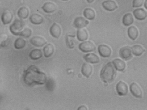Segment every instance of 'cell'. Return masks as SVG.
<instances>
[{
  "label": "cell",
  "instance_id": "9",
  "mask_svg": "<svg viewBox=\"0 0 147 110\" xmlns=\"http://www.w3.org/2000/svg\"><path fill=\"white\" fill-rule=\"evenodd\" d=\"M98 50L100 55L103 57H109L111 53V50L110 48L105 44H101L98 46Z\"/></svg>",
  "mask_w": 147,
  "mask_h": 110
},
{
  "label": "cell",
  "instance_id": "26",
  "mask_svg": "<svg viewBox=\"0 0 147 110\" xmlns=\"http://www.w3.org/2000/svg\"><path fill=\"white\" fill-rule=\"evenodd\" d=\"M132 53L135 56H141L145 52V50L141 46L139 45H134L131 47Z\"/></svg>",
  "mask_w": 147,
  "mask_h": 110
},
{
  "label": "cell",
  "instance_id": "10",
  "mask_svg": "<svg viewBox=\"0 0 147 110\" xmlns=\"http://www.w3.org/2000/svg\"><path fill=\"white\" fill-rule=\"evenodd\" d=\"M49 32L53 37L58 39L61 34V28L58 24L54 23L50 27Z\"/></svg>",
  "mask_w": 147,
  "mask_h": 110
},
{
  "label": "cell",
  "instance_id": "19",
  "mask_svg": "<svg viewBox=\"0 0 147 110\" xmlns=\"http://www.w3.org/2000/svg\"><path fill=\"white\" fill-rule=\"evenodd\" d=\"M92 68L91 65L86 63H84L82 65L81 72L85 76L88 78L91 74Z\"/></svg>",
  "mask_w": 147,
  "mask_h": 110
},
{
  "label": "cell",
  "instance_id": "27",
  "mask_svg": "<svg viewBox=\"0 0 147 110\" xmlns=\"http://www.w3.org/2000/svg\"><path fill=\"white\" fill-rule=\"evenodd\" d=\"M83 13L84 17L89 20H93L95 17V11L91 8H87L85 9L84 10Z\"/></svg>",
  "mask_w": 147,
  "mask_h": 110
},
{
  "label": "cell",
  "instance_id": "23",
  "mask_svg": "<svg viewBox=\"0 0 147 110\" xmlns=\"http://www.w3.org/2000/svg\"><path fill=\"white\" fill-rule=\"evenodd\" d=\"M127 34L129 37L131 39L134 40L138 36V30L135 26H131L128 29Z\"/></svg>",
  "mask_w": 147,
  "mask_h": 110
},
{
  "label": "cell",
  "instance_id": "15",
  "mask_svg": "<svg viewBox=\"0 0 147 110\" xmlns=\"http://www.w3.org/2000/svg\"><path fill=\"white\" fill-rule=\"evenodd\" d=\"M135 17L139 20L145 19L147 16L146 11L143 8H138L134 10L133 12Z\"/></svg>",
  "mask_w": 147,
  "mask_h": 110
},
{
  "label": "cell",
  "instance_id": "11",
  "mask_svg": "<svg viewBox=\"0 0 147 110\" xmlns=\"http://www.w3.org/2000/svg\"><path fill=\"white\" fill-rule=\"evenodd\" d=\"M89 21L82 16L76 17L74 21V26L76 28H82L88 24Z\"/></svg>",
  "mask_w": 147,
  "mask_h": 110
},
{
  "label": "cell",
  "instance_id": "4",
  "mask_svg": "<svg viewBox=\"0 0 147 110\" xmlns=\"http://www.w3.org/2000/svg\"><path fill=\"white\" fill-rule=\"evenodd\" d=\"M131 47L128 46H125L121 48L119 51L120 57L125 60L130 59L132 57Z\"/></svg>",
  "mask_w": 147,
  "mask_h": 110
},
{
  "label": "cell",
  "instance_id": "5",
  "mask_svg": "<svg viewBox=\"0 0 147 110\" xmlns=\"http://www.w3.org/2000/svg\"><path fill=\"white\" fill-rule=\"evenodd\" d=\"M79 49L82 52H87L94 51L96 47L94 44L90 41H86L80 44Z\"/></svg>",
  "mask_w": 147,
  "mask_h": 110
},
{
  "label": "cell",
  "instance_id": "28",
  "mask_svg": "<svg viewBox=\"0 0 147 110\" xmlns=\"http://www.w3.org/2000/svg\"><path fill=\"white\" fill-rule=\"evenodd\" d=\"M26 40L22 38H17L14 43V46L15 49L19 50L24 48L26 45Z\"/></svg>",
  "mask_w": 147,
  "mask_h": 110
},
{
  "label": "cell",
  "instance_id": "37",
  "mask_svg": "<svg viewBox=\"0 0 147 110\" xmlns=\"http://www.w3.org/2000/svg\"><path fill=\"white\" fill-rule=\"evenodd\" d=\"M62 0L64 1H67V0Z\"/></svg>",
  "mask_w": 147,
  "mask_h": 110
},
{
  "label": "cell",
  "instance_id": "29",
  "mask_svg": "<svg viewBox=\"0 0 147 110\" xmlns=\"http://www.w3.org/2000/svg\"><path fill=\"white\" fill-rule=\"evenodd\" d=\"M32 31L28 28H25L20 32L19 36H22L25 38H28L31 35Z\"/></svg>",
  "mask_w": 147,
  "mask_h": 110
},
{
  "label": "cell",
  "instance_id": "34",
  "mask_svg": "<svg viewBox=\"0 0 147 110\" xmlns=\"http://www.w3.org/2000/svg\"><path fill=\"white\" fill-rule=\"evenodd\" d=\"M77 109L78 110H87V108L85 106L82 105L79 107Z\"/></svg>",
  "mask_w": 147,
  "mask_h": 110
},
{
  "label": "cell",
  "instance_id": "1",
  "mask_svg": "<svg viewBox=\"0 0 147 110\" xmlns=\"http://www.w3.org/2000/svg\"><path fill=\"white\" fill-rule=\"evenodd\" d=\"M23 80L28 86L33 85H43L47 80L46 74L40 71L34 65H30L23 72Z\"/></svg>",
  "mask_w": 147,
  "mask_h": 110
},
{
  "label": "cell",
  "instance_id": "33",
  "mask_svg": "<svg viewBox=\"0 0 147 110\" xmlns=\"http://www.w3.org/2000/svg\"><path fill=\"white\" fill-rule=\"evenodd\" d=\"M8 35L5 34H2L0 36V43L7 42L8 41Z\"/></svg>",
  "mask_w": 147,
  "mask_h": 110
},
{
  "label": "cell",
  "instance_id": "13",
  "mask_svg": "<svg viewBox=\"0 0 147 110\" xmlns=\"http://www.w3.org/2000/svg\"><path fill=\"white\" fill-rule=\"evenodd\" d=\"M13 18V15L11 12L8 10H5L2 13L1 19L3 23L5 25L10 23Z\"/></svg>",
  "mask_w": 147,
  "mask_h": 110
},
{
  "label": "cell",
  "instance_id": "6",
  "mask_svg": "<svg viewBox=\"0 0 147 110\" xmlns=\"http://www.w3.org/2000/svg\"><path fill=\"white\" fill-rule=\"evenodd\" d=\"M116 88L118 94L120 96H125L128 93V86L124 82L122 81H120L117 83Z\"/></svg>",
  "mask_w": 147,
  "mask_h": 110
},
{
  "label": "cell",
  "instance_id": "18",
  "mask_svg": "<svg viewBox=\"0 0 147 110\" xmlns=\"http://www.w3.org/2000/svg\"><path fill=\"white\" fill-rule=\"evenodd\" d=\"M29 20L31 23L34 25H39L44 21V18L38 13H34L29 17Z\"/></svg>",
  "mask_w": 147,
  "mask_h": 110
},
{
  "label": "cell",
  "instance_id": "20",
  "mask_svg": "<svg viewBox=\"0 0 147 110\" xmlns=\"http://www.w3.org/2000/svg\"><path fill=\"white\" fill-rule=\"evenodd\" d=\"M43 50L45 57L47 58H49L53 54L54 47L52 44L49 43L44 47Z\"/></svg>",
  "mask_w": 147,
  "mask_h": 110
},
{
  "label": "cell",
  "instance_id": "21",
  "mask_svg": "<svg viewBox=\"0 0 147 110\" xmlns=\"http://www.w3.org/2000/svg\"><path fill=\"white\" fill-rule=\"evenodd\" d=\"M88 36V33L84 29H79L77 31V38L80 41H84L87 40Z\"/></svg>",
  "mask_w": 147,
  "mask_h": 110
},
{
  "label": "cell",
  "instance_id": "17",
  "mask_svg": "<svg viewBox=\"0 0 147 110\" xmlns=\"http://www.w3.org/2000/svg\"><path fill=\"white\" fill-rule=\"evenodd\" d=\"M112 62L115 69L119 71H123L126 68L125 63L119 58L114 59Z\"/></svg>",
  "mask_w": 147,
  "mask_h": 110
},
{
  "label": "cell",
  "instance_id": "24",
  "mask_svg": "<svg viewBox=\"0 0 147 110\" xmlns=\"http://www.w3.org/2000/svg\"><path fill=\"white\" fill-rule=\"evenodd\" d=\"M134 19L132 14L128 13L124 15L123 17L122 22L125 26H129L131 25L134 22Z\"/></svg>",
  "mask_w": 147,
  "mask_h": 110
},
{
  "label": "cell",
  "instance_id": "25",
  "mask_svg": "<svg viewBox=\"0 0 147 110\" xmlns=\"http://www.w3.org/2000/svg\"><path fill=\"white\" fill-rule=\"evenodd\" d=\"M29 11L26 7L23 6L19 9L17 12L18 17L21 19H25L27 18L29 16Z\"/></svg>",
  "mask_w": 147,
  "mask_h": 110
},
{
  "label": "cell",
  "instance_id": "35",
  "mask_svg": "<svg viewBox=\"0 0 147 110\" xmlns=\"http://www.w3.org/2000/svg\"><path fill=\"white\" fill-rule=\"evenodd\" d=\"M144 6L145 8L147 9V0H145L144 4Z\"/></svg>",
  "mask_w": 147,
  "mask_h": 110
},
{
  "label": "cell",
  "instance_id": "32",
  "mask_svg": "<svg viewBox=\"0 0 147 110\" xmlns=\"http://www.w3.org/2000/svg\"><path fill=\"white\" fill-rule=\"evenodd\" d=\"M144 1V0H133L132 7H141Z\"/></svg>",
  "mask_w": 147,
  "mask_h": 110
},
{
  "label": "cell",
  "instance_id": "7",
  "mask_svg": "<svg viewBox=\"0 0 147 110\" xmlns=\"http://www.w3.org/2000/svg\"><path fill=\"white\" fill-rule=\"evenodd\" d=\"M129 90L132 95L137 98H141L142 96V90L139 86L136 83L133 82L129 86Z\"/></svg>",
  "mask_w": 147,
  "mask_h": 110
},
{
  "label": "cell",
  "instance_id": "16",
  "mask_svg": "<svg viewBox=\"0 0 147 110\" xmlns=\"http://www.w3.org/2000/svg\"><path fill=\"white\" fill-rule=\"evenodd\" d=\"M83 58L86 62L92 64L97 63L100 61L98 56L93 53L87 54L85 55Z\"/></svg>",
  "mask_w": 147,
  "mask_h": 110
},
{
  "label": "cell",
  "instance_id": "8",
  "mask_svg": "<svg viewBox=\"0 0 147 110\" xmlns=\"http://www.w3.org/2000/svg\"><path fill=\"white\" fill-rule=\"evenodd\" d=\"M30 42L32 44L37 47L43 46L47 43L44 38L37 36L32 37L30 40Z\"/></svg>",
  "mask_w": 147,
  "mask_h": 110
},
{
  "label": "cell",
  "instance_id": "22",
  "mask_svg": "<svg viewBox=\"0 0 147 110\" xmlns=\"http://www.w3.org/2000/svg\"><path fill=\"white\" fill-rule=\"evenodd\" d=\"M29 56L32 60H38L42 57V53L41 50L35 49L32 50L30 52Z\"/></svg>",
  "mask_w": 147,
  "mask_h": 110
},
{
  "label": "cell",
  "instance_id": "3",
  "mask_svg": "<svg viewBox=\"0 0 147 110\" xmlns=\"http://www.w3.org/2000/svg\"><path fill=\"white\" fill-rule=\"evenodd\" d=\"M25 23L21 19H16L9 26V30L13 35L18 36L20 32L24 29Z\"/></svg>",
  "mask_w": 147,
  "mask_h": 110
},
{
  "label": "cell",
  "instance_id": "31",
  "mask_svg": "<svg viewBox=\"0 0 147 110\" xmlns=\"http://www.w3.org/2000/svg\"><path fill=\"white\" fill-rule=\"evenodd\" d=\"M66 45L70 48H73L74 47V44L73 40H71V36L70 35H67L66 38Z\"/></svg>",
  "mask_w": 147,
  "mask_h": 110
},
{
  "label": "cell",
  "instance_id": "36",
  "mask_svg": "<svg viewBox=\"0 0 147 110\" xmlns=\"http://www.w3.org/2000/svg\"><path fill=\"white\" fill-rule=\"evenodd\" d=\"M94 0H86L87 2L89 3H91L93 2Z\"/></svg>",
  "mask_w": 147,
  "mask_h": 110
},
{
  "label": "cell",
  "instance_id": "2",
  "mask_svg": "<svg viewBox=\"0 0 147 110\" xmlns=\"http://www.w3.org/2000/svg\"><path fill=\"white\" fill-rule=\"evenodd\" d=\"M116 71L112 62L107 63L102 68L100 73V78L105 83H110L113 80Z\"/></svg>",
  "mask_w": 147,
  "mask_h": 110
},
{
  "label": "cell",
  "instance_id": "14",
  "mask_svg": "<svg viewBox=\"0 0 147 110\" xmlns=\"http://www.w3.org/2000/svg\"><path fill=\"white\" fill-rule=\"evenodd\" d=\"M103 8L109 11H113L118 8L116 3L112 0H107L103 2L102 3Z\"/></svg>",
  "mask_w": 147,
  "mask_h": 110
},
{
  "label": "cell",
  "instance_id": "12",
  "mask_svg": "<svg viewBox=\"0 0 147 110\" xmlns=\"http://www.w3.org/2000/svg\"><path fill=\"white\" fill-rule=\"evenodd\" d=\"M43 11L47 13H51L57 9V5L53 2L47 1L45 2L41 7Z\"/></svg>",
  "mask_w": 147,
  "mask_h": 110
},
{
  "label": "cell",
  "instance_id": "30",
  "mask_svg": "<svg viewBox=\"0 0 147 110\" xmlns=\"http://www.w3.org/2000/svg\"><path fill=\"white\" fill-rule=\"evenodd\" d=\"M45 87L47 90L49 91H52L55 87L54 81L52 79H49L46 82Z\"/></svg>",
  "mask_w": 147,
  "mask_h": 110
}]
</instances>
